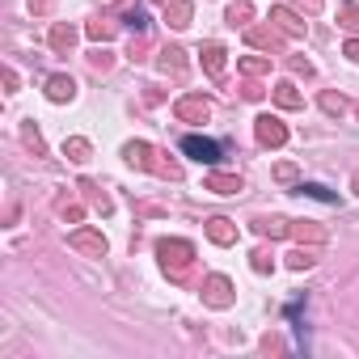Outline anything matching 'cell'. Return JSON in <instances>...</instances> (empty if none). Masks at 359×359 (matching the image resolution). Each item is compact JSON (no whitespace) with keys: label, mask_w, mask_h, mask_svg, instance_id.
I'll return each instance as SVG.
<instances>
[{"label":"cell","mask_w":359,"mask_h":359,"mask_svg":"<svg viewBox=\"0 0 359 359\" xmlns=\"http://www.w3.org/2000/svg\"><path fill=\"white\" fill-rule=\"evenodd\" d=\"M317 106H321L330 118H342V114H351V110H355V102H346V97H342V93H334V89H325V93L317 97Z\"/></svg>","instance_id":"d6986e66"},{"label":"cell","mask_w":359,"mask_h":359,"mask_svg":"<svg viewBox=\"0 0 359 359\" xmlns=\"http://www.w3.org/2000/svg\"><path fill=\"white\" fill-rule=\"evenodd\" d=\"M287 266H292V271H309V266H317V250H292V254H287Z\"/></svg>","instance_id":"4316f807"},{"label":"cell","mask_w":359,"mask_h":359,"mask_svg":"<svg viewBox=\"0 0 359 359\" xmlns=\"http://www.w3.org/2000/svg\"><path fill=\"white\" fill-rule=\"evenodd\" d=\"M123 156H127V165H131V169H148V173H152L156 148H152V144H144V140H131V144L123 148Z\"/></svg>","instance_id":"7c38bea8"},{"label":"cell","mask_w":359,"mask_h":359,"mask_svg":"<svg viewBox=\"0 0 359 359\" xmlns=\"http://www.w3.org/2000/svg\"><path fill=\"white\" fill-rule=\"evenodd\" d=\"M245 39H250V47H262L266 55L283 47V34H279L275 26H245Z\"/></svg>","instance_id":"9c48e42d"},{"label":"cell","mask_w":359,"mask_h":359,"mask_svg":"<svg viewBox=\"0 0 359 359\" xmlns=\"http://www.w3.org/2000/svg\"><path fill=\"white\" fill-rule=\"evenodd\" d=\"M254 135H258L262 148H283V144H287V127H283V118H275V114H258V118H254Z\"/></svg>","instance_id":"5b68a950"},{"label":"cell","mask_w":359,"mask_h":359,"mask_svg":"<svg viewBox=\"0 0 359 359\" xmlns=\"http://www.w3.org/2000/svg\"><path fill=\"white\" fill-rule=\"evenodd\" d=\"M237 68H241V76H266L271 72V55H237Z\"/></svg>","instance_id":"ffe728a7"},{"label":"cell","mask_w":359,"mask_h":359,"mask_svg":"<svg viewBox=\"0 0 359 359\" xmlns=\"http://www.w3.org/2000/svg\"><path fill=\"white\" fill-rule=\"evenodd\" d=\"M72 97H76V81L72 76L60 72V76L47 81V102H72Z\"/></svg>","instance_id":"ac0fdd59"},{"label":"cell","mask_w":359,"mask_h":359,"mask_svg":"<svg viewBox=\"0 0 359 359\" xmlns=\"http://www.w3.org/2000/svg\"><path fill=\"white\" fill-rule=\"evenodd\" d=\"M203 187H208L212 195H237V191H241V177H237V173H220V169H212V173L203 177Z\"/></svg>","instance_id":"4fadbf2b"},{"label":"cell","mask_w":359,"mask_h":359,"mask_svg":"<svg viewBox=\"0 0 359 359\" xmlns=\"http://www.w3.org/2000/svg\"><path fill=\"white\" fill-rule=\"evenodd\" d=\"M300 191H304V195H313V199H334V195H330L325 187H317V182H313V187H300Z\"/></svg>","instance_id":"e575fe53"},{"label":"cell","mask_w":359,"mask_h":359,"mask_svg":"<svg viewBox=\"0 0 359 359\" xmlns=\"http://www.w3.org/2000/svg\"><path fill=\"white\" fill-rule=\"evenodd\" d=\"M182 152L195 156V161H203V165H216V161H220V144L208 140V135H187V140H182Z\"/></svg>","instance_id":"52a82bcc"},{"label":"cell","mask_w":359,"mask_h":359,"mask_svg":"<svg viewBox=\"0 0 359 359\" xmlns=\"http://www.w3.org/2000/svg\"><path fill=\"white\" fill-rule=\"evenodd\" d=\"M292 72H296V76H313V64H309V60H300V55H296V60H292Z\"/></svg>","instance_id":"836d02e7"},{"label":"cell","mask_w":359,"mask_h":359,"mask_svg":"<svg viewBox=\"0 0 359 359\" xmlns=\"http://www.w3.org/2000/svg\"><path fill=\"white\" fill-rule=\"evenodd\" d=\"M68 245H72L76 254H85V258H106V237H102V229H93V224L72 229V233H68Z\"/></svg>","instance_id":"7a4b0ae2"},{"label":"cell","mask_w":359,"mask_h":359,"mask_svg":"<svg viewBox=\"0 0 359 359\" xmlns=\"http://www.w3.org/2000/svg\"><path fill=\"white\" fill-rule=\"evenodd\" d=\"M156 258H161V271L169 279H187V271L195 262V245L182 237H165V241H156Z\"/></svg>","instance_id":"6da1fadb"},{"label":"cell","mask_w":359,"mask_h":359,"mask_svg":"<svg viewBox=\"0 0 359 359\" xmlns=\"http://www.w3.org/2000/svg\"><path fill=\"white\" fill-rule=\"evenodd\" d=\"M229 22L233 26H254V5H250V0H233V5H229Z\"/></svg>","instance_id":"d4e9b609"},{"label":"cell","mask_w":359,"mask_h":359,"mask_svg":"<svg viewBox=\"0 0 359 359\" xmlns=\"http://www.w3.org/2000/svg\"><path fill=\"white\" fill-rule=\"evenodd\" d=\"M64 156H68V161H76V165H85V161L93 156V144H89V140H81V135H68V140H64Z\"/></svg>","instance_id":"7402d4cb"},{"label":"cell","mask_w":359,"mask_h":359,"mask_svg":"<svg viewBox=\"0 0 359 359\" xmlns=\"http://www.w3.org/2000/svg\"><path fill=\"white\" fill-rule=\"evenodd\" d=\"M55 212H60V216H64L68 224H81V220H85V208H81V203H68L64 195L55 199Z\"/></svg>","instance_id":"484cf974"},{"label":"cell","mask_w":359,"mask_h":359,"mask_svg":"<svg viewBox=\"0 0 359 359\" xmlns=\"http://www.w3.org/2000/svg\"><path fill=\"white\" fill-rule=\"evenodd\" d=\"M47 47H51L55 55H68V51L76 47V26H68V22H55V26L47 30Z\"/></svg>","instance_id":"ba28073f"},{"label":"cell","mask_w":359,"mask_h":359,"mask_svg":"<svg viewBox=\"0 0 359 359\" xmlns=\"http://www.w3.org/2000/svg\"><path fill=\"white\" fill-rule=\"evenodd\" d=\"M338 26L359 34V5H355V0H342V5H338Z\"/></svg>","instance_id":"cb8c5ba5"},{"label":"cell","mask_w":359,"mask_h":359,"mask_svg":"<svg viewBox=\"0 0 359 359\" xmlns=\"http://www.w3.org/2000/svg\"><path fill=\"white\" fill-rule=\"evenodd\" d=\"M355 191H359V173H355Z\"/></svg>","instance_id":"f35d334b"},{"label":"cell","mask_w":359,"mask_h":359,"mask_svg":"<svg viewBox=\"0 0 359 359\" xmlns=\"http://www.w3.org/2000/svg\"><path fill=\"white\" fill-rule=\"evenodd\" d=\"M173 114H177V123H208L212 118V102L203 93H182L173 102Z\"/></svg>","instance_id":"277c9868"},{"label":"cell","mask_w":359,"mask_h":359,"mask_svg":"<svg viewBox=\"0 0 359 359\" xmlns=\"http://www.w3.org/2000/svg\"><path fill=\"white\" fill-rule=\"evenodd\" d=\"M156 64H161L165 76H182V72H187V51H182V47H165V51L156 55Z\"/></svg>","instance_id":"2e32d148"},{"label":"cell","mask_w":359,"mask_h":359,"mask_svg":"<svg viewBox=\"0 0 359 359\" xmlns=\"http://www.w3.org/2000/svg\"><path fill=\"white\" fill-rule=\"evenodd\" d=\"M5 89L18 93V72H13V68H5Z\"/></svg>","instance_id":"8d00e7d4"},{"label":"cell","mask_w":359,"mask_h":359,"mask_svg":"<svg viewBox=\"0 0 359 359\" xmlns=\"http://www.w3.org/2000/svg\"><path fill=\"white\" fill-rule=\"evenodd\" d=\"M161 9H165V26H173V30H187L191 18H195L191 0H169V5H161Z\"/></svg>","instance_id":"30bf717a"},{"label":"cell","mask_w":359,"mask_h":359,"mask_svg":"<svg viewBox=\"0 0 359 359\" xmlns=\"http://www.w3.org/2000/svg\"><path fill=\"white\" fill-rule=\"evenodd\" d=\"M156 5H169V0H156Z\"/></svg>","instance_id":"60d3db41"},{"label":"cell","mask_w":359,"mask_h":359,"mask_svg":"<svg viewBox=\"0 0 359 359\" xmlns=\"http://www.w3.org/2000/svg\"><path fill=\"white\" fill-rule=\"evenodd\" d=\"M254 233H258V237L279 241V237H287V233H292V220H283V216H258V220H254Z\"/></svg>","instance_id":"5bb4252c"},{"label":"cell","mask_w":359,"mask_h":359,"mask_svg":"<svg viewBox=\"0 0 359 359\" xmlns=\"http://www.w3.org/2000/svg\"><path fill=\"white\" fill-rule=\"evenodd\" d=\"M342 55H346V60H351V64H359V34H355V39H346V43H342Z\"/></svg>","instance_id":"d6a6232c"},{"label":"cell","mask_w":359,"mask_h":359,"mask_svg":"<svg viewBox=\"0 0 359 359\" xmlns=\"http://www.w3.org/2000/svg\"><path fill=\"white\" fill-rule=\"evenodd\" d=\"M22 140H26V144H30V148H34V152H39V156H43V152H47V144H43V135H39V131H34V127H30V123H26V127H22Z\"/></svg>","instance_id":"f546056e"},{"label":"cell","mask_w":359,"mask_h":359,"mask_svg":"<svg viewBox=\"0 0 359 359\" xmlns=\"http://www.w3.org/2000/svg\"><path fill=\"white\" fill-rule=\"evenodd\" d=\"M199 296H203V304H212V309H233V300H237L229 275H208L203 287H199Z\"/></svg>","instance_id":"3957f363"},{"label":"cell","mask_w":359,"mask_h":359,"mask_svg":"<svg viewBox=\"0 0 359 359\" xmlns=\"http://www.w3.org/2000/svg\"><path fill=\"white\" fill-rule=\"evenodd\" d=\"M203 229H208V237H212L216 245H237V224H233V220H224V216H212Z\"/></svg>","instance_id":"9a60e30c"},{"label":"cell","mask_w":359,"mask_h":359,"mask_svg":"<svg viewBox=\"0 0 359 359\" xmlns=\"http://www.w3.org/2000/svg\"><path fill=\"white\" fill-rule=\"evenodd\" d=\"M199 55H203V72H208L212 81H220V76H224V68H229V51H224L220 43H208Z\"/></svg>","instance_id":"8fae6325"},{"label":"cell","mask_w":359,"mask_h":359,"mask_svg":"<svg viewBox=\"0 0 359 359\" xmlns=\"http://www.w3.org/2000/svg\"><path fill=\"white\" fill-rule=\"evenodd\" d=\"M250 266H254L258 275H271V271H275V258H271V250H254V254H250Z\"/></svg>","instance_id":"83f0119b"},{"label":"cell","mask_w":359,"mask_h":359,"mask_svg":"<svg viewBox=\"0 0 359 359\" xmlns=\"http://www.w3.org/2000/svg\"><path fill=\"white\" fill-rule=\"evenodd\" d=\"M296 5H300V9H309V13H317V9L325 5V0H296Z\"/></svg>","instance_id":"74e56055"},{"label":"cell","mask_w":359,"mask_h":359,"mask_svg":"<svg viewBox=\"0 0 359 359\" xmlns=\"http://www.w3.org/2000/svg\"><path fill=\"white\" fill-rule=\"evenodd\" d=\"M85 34H89L93 43H106V39L114 34V26H110V22H89V26H85Z\"/></svg>","instance_id":"f1b7e54d"},{"label":"cell","mask_w":359,"mask_h":359,"mask_svg":"<svg viewBox=\"0 0 359 359\" xmlns=\"http://www.w3.org/2000/svg\"><path fill=\"white\" fill-rule=\"evenodd\" d=\"M271 26H275L283 39H304V34H309V26L300 22V13H296V9H283V5L271 9Z\"/></svg>","instance_id":"8992f818"},{"label":"cell","mask_w":359,"mask_h":359,"mask_svg":"<svg viewBox=\"0 0 359 359\" xmlns=\"http://www.w3.org/2000/svg\"><path fill=\"white\" fill-rule=\"evenodd\" d=\"M275 182H296V165L292 161H279L275 165Z\"/></svg>","instance_id":"4dcf8cb0"},{"label":"cell","mask_w":359,"mask_h":359,"mask_svg":"<svg viewBox=\"0 0 359 359\" xmlns=\"http://www.w3.org/2000/svg\"><path fill=\"white\" fill-rule=\"evenodd\" d=\"M89 60H93V68H102V72H106V68H110V55H106V51H93V55H89Z\"/></svg>","instance_id":"d590c367"},{"label":"cell","mask_w":359,"mask_h":359,"mask_svg":"<svg viewBox=\"0 0 359 359\" xmlns=\"http://www.w3.org/2000/svg\"><path fill=\"white\" fill-rule=\"evenodd\" d=\"M271 97H275L279 110H300V106H304V97H300V89H296L292 81H279V85L271 89Z\"/></svg>","instance_id":"e0dca14e"},{"label":"cell","mask_w":359,"mask_h":359,"mask_svg":"<svg viewBox=\"0 0 359 359\" xmlns=\"http://www.w3.org/2000/svg\"><path fill=\"white\" fill-rule=\"evenodd\" d=\"M292 237H296V241H313V245H321L330 233H325L321 224H313V220H300V224H292Z\"/></svg>","instance_id":"603a6c76"},{"label":"cell","mask_w":359,"mask_h":359,"mask_svg":"<svg viewBox=\"0 0 359 359\" xmlns=\"http://www.w3.org/2000/svg\"><path fill=\"white\" fill-rule=\"evenodd\" d=\"M355 118H359V102H355Z\"/></svg>","instance_id":"ab89813d"},{"label":"cell","mask_w":359,"mask_h":359,"mask_svg":"<svg viewBox=\"0 0 359 359\" xmlns=\"http://www.w3.org/2000/svg\"><path fill=\"white\" fill-rule=\"evenodd\" d=\"M51 9H55V0H30V13L34 18H47Z\"/></svg>","instance_id":"1f68e13d"},{"label":"cell","mask_w":359,"mask_h":359,"mask_svg":"<svg viewBox=\"0 0 359 359\" xmlns=\"http://www.w3.org/2000/svg\"><path fill=\"white\" fill-rule=\"evenodd\" d=\"M81 191H85V199H89V203H93V208H97L102 216H110V212H114V203H110V195H106V191H102L97 182H89V177H85V182H81Z\"/></svg>","instance_id":"44dd1931"}]
</instances>
